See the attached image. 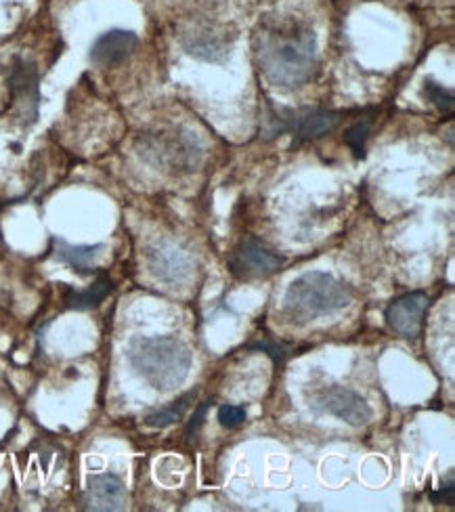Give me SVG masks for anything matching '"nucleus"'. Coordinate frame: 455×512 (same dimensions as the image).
<instances>
[{"label":"nucleus","instance_id":"f257e3e1","mask_svg":"<svg viewBox=\"0 0 455 512\" xmlns=\"http://www.w3.org/2000/svg\"><path fill=\"white\" fill-rule=\"evenodd\" d=\"M252 51L260 74L281 91L302 89L317 74V36L298 17L275 15L258 21Z\"/></svg>","mask_w":455,"mask_h":512},{"label":"nucleus","instance_id":"f03ea898","mask_svg":"<svg viewBox=\"0 0 455 512\" xmlns=\"http://www.w3.org/2000/svg\"><path fill=\"white\" fill-rule=\"evenodd\" d=\"M128 364L151 389L172 391L181 387L191 370V351L175 336H137L130 340Z\"/></svg>","mask_w":455,"mask_h":512},{"label":"nucleus","instance_id":"7ed1b4c3","mask_svg":"<svg viewBox=\"0 0 455 512\" xmlns=\"http://www.w3.org/2000/svg\"><path fill=\"white\" fill-rule=\"evenodd\" d=\"M353 296V288L332 273L309 271L288 286L284 294V315L292 324L302 326L346 309L353 303Z\"/></svg>","mask_w":455,"mask_h":512},{"label":"nucleus","instance_id":"20e7f679","mask_svg":"<svg viewBox=\"0 0 455 512\" xmlns=\"http://www.w3.org/2000/svg\"><path fill=\"white\" fill-rule=\"evenodd\" d=\"M286 259L275 250H271L265 242L256 238L244 240L231 256V269L237 277L244 280H256V277H269L271 273L284 267Z\"/></svg>","mask_w":455,"mask_h":512},{"label":"nucleus","instance_id":"39448f33","mask_svg":"<svg viewBox=\"0 0 455 512\" xmlns=\"http://www.w3.org/2000/svg\"><path fill=\"white\" fill-rule=\"evenodd\" d=\"M11 101L17 118L24 124H32L38 118V72L36 66L26 59H15L9 72Z\"/></svg>","mask_w":455,"mask_h":512},{"label":"nucleus","instance_id":"423d86ee","mask_svg":"<svg viewBox=\"0 0 455 512\" xmlns=\"http://www.w3.org/2000/svg\"><path fill=\"white\" fill-rule=\"evenodd\" d=\"M319 410L351 426H365L372 420V408L359 393L346 387H328L317 395Z\"/></svg>","mask_w":455,"mask_h":512},{"label":"nucleus","instance_id":"0eeeda50","mask_svg":"<svg viewBox=\"0 0 455 512\" xmlns=\"http://www.w3.org/2000/svg\"><path fill=\"white\" fill-rule=\"evenodd\" d=\"M430 298L424 292H409L386 309V324L395 334L407 340H416L424 326V315L428 311Z\"/></svg>","mask_w":455,"mask_h":512},{"label":"nucleus","instance_id":"6e6552de","mask_svg":"<svg viewBox=\"0 0 455 512\" xmlns=\"http://www.w3.org/2000/svg\"><path fill=\"white\" fill-rule=\"evenodd\" d=\"M126 487L118 475L103 473L93 475L86 481L84 492V508L97 512H116L126 508Z\"/></svg>","mask_w":455,"mask_h":512},{"label":"nucleus","instance_id":"1a4fd4ad","mask_svg":"<svg viewBox=\"0 0 455 512\" xmlns=\"http://www.w3.org/2000/svg\"><path fill=\"white\" fill-rule=\"evenodd\" d=\"M139 45L135 32L110 30L101 34L91 47V63L97 68H114L126 61Z\"/></svg>","mask_w":455,"mask_h":512},{"label":"nucleus","instance_id":"9d476101","mask_svg":"<svg viewBox=\"0 0 455 512\" xmlns=\"http://www.w3.org/2000/svg\"><path fill=\"white\" fill-rule=\"evenodd\" d=\"M149 271L154 273L160 282L177 286L189 280L193 263L183 250L175 248L172 244H160L149 252Z\"/></svg>","mask_w":455,"mask_h":512},{"label":"nucleus","instance_id":"9b49d317","mask_svg":"<svg viewBox=\"0 0 455 512\" xmlns=\"http://www.w3.org/2000/svg\"><path fill=\"white\" fill-rule=\"evenodd\" d=\"M338 122H340V114L336 112L307 110L290 118V122L284 128L296 137V141H311L323 135H330L338 126Z\"/></svg>","mask_w":455,"mask_h":512},{"label":"nucleus","instance_id":"f8f14e48","mask_svg":"<svg viewBox=\"0 0 455 512\" xmlns=\"http://www.w3.org/2000/svg\"><path fill=\"white\" fill-rule=\"evenodd\" d=\"M57 250H55V256L65 263L70 265L76 273H91L93 267L97 265L99 256L103 252V246L101 244H95V246H72L68 242L63 240H57Z\"/></svg>","mask_w":455,"mask_h":512},{"label":"nucleus","instance_id":"ddd939ff","mask_svg":"<svg viewBox=\"0 0 455 512\" xmlns=\"http://www.w3.org/2000/svg\"><path fill=\"white\" fill-rule=\"evenodd\" d=\"M114 284L107 275H101L97 282H93L86 290H70L68 298H65V305H68L70 309H78V311H84V309H93L97 307L99 303H103L107 296H110Z\"/></svg>","mask_w":455,"mask_h":512},{"label":"nucleus","instance_id":"4468645a","mask_svg":"<svg viewBox=\"0 0 455 512\" xmlns=\"http://www.w3.org/2000/svg\"><path fill=\"white\" fill-rule=\"evenodd\" d=\"M195 395H198V391L185 393V395L179 397L177 401H172V403L168 405V408H162V410H158V412H154V414H149V416L145 418V424L151 426V429H168V426L181 422V420L185 418L187 410H189V405L193 403Z\"/></svg>","mask_w":455,"mask_h":512},{"label":"nucleus","instance_id":"2eb2a0df","mask_svg":"<svg viewBox=\"0 0 455 512\" xmlns=\"http://www.w3.org/2000/svg\"><path fill=\"white\" fill-rule=\"evenodd\" d=\"M424 95L428 97V101H430L432 105H437V108H439L441 112H447V114L453 112V93H451L449 89H445L443 84L432 82V80L426 82Z\"/></svg>","mask_w":455,"mask_h":512},{"label":"nucleus","instance_id":"dca6fc26","mask_svg":"<svg viewBox=\"0 0 455 512\" xmlns=\"http://www.w3.org/2000/svg\"><path fill=\"white\" fill-rule=\"evenodd\" d=\"M367 137H370V124H367V122H357L355 126L349 128V131H346L344 141L349 143V147L353 149L355 156H363Z\"/></svg>","mask_w":455,"mask_h":512},{"label":"nucleus","instance_id":"f3484780","mask_svg":"<svg viewBox=\"0 0 455 512\" xmlns=\"http://www.w3.org/2000/svg\"><path fill=\"white\" fill-rule=\"evenodd\" d=\"M219 422L225 429H237L246 422V410L242 405H221L219 408Z\"/></svg>","mask_w":455,"mask_h":512},{"label":"nucleus","instance_id":"a211bd4d","mask_svg":"<svg viewBox=\"0 0 455 512\" xmlns=\"http://www.w3.org/2000/svg\"><path fill=\"white\" fill-rule=\"evenodd\" d=\"M430 498H432V502H437V504L445 502V504L453 506V504H455V487H453V479H449L447 487H443L439 494H432Z\"/></svg>","mask_w":455,"mask_h":512},{"label":"nucleus","instance_id":"6ab92c4d","mask_svg":"<svg viewBox=\"0 0 455 512\" xmlns=\"http://www.w3.org/2000/svg\"><path fill=\"white\" fill-rule=\"evenodd\" d=\"M206 410H208V403H202V405H200V408H198V412H195L193 420H191V422H189V426H187V437H191V435H195V433H198V429H200V426H202V422H204Z\"/></svg>","mask_w":455,"mask_h":512}]
</instances>
